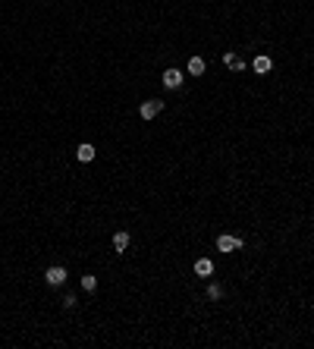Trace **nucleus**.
<instances>
[{
    "label": "nucleus",
    "mask_w": 314,
    "mask_h": 349,
    "mask_svg": "<svg viewBox=\"0 0 314 349\" xmlns=\"http://www.w3.org/2000/svg\"><path fill=\"white\" fill-rule=\"evenodd\" d=\"M129 243H132L129 233H116V236H113V249H116V252H126V249H129Z\"/></svg>",
    "instance_id": "obj_9"
},
{
    "label": "nucleus",
    "mask_w": 314,
    "mask_h": 349,
    "mask_svg": "<svg viewBox=\"0 0 314 349\" xmlns=\"http://www.w3.org/2000/svg\"><path fill=\"white\" fill-rule=\"evenodd\" d=\"M217 249L220 252H239V249H242V239H239V236H220L217 239Z\"/></svg>",
    "instance_id": "obj_2"
},
{
    "label": "nucleus",
    "mask_w": 314,
    "mask_h": 349,
    "mask_svg": "<svg viewBox=\"0 0 314 349\" xmlns=\"http://www.w3.org/2000/svg\"><path fill=\"white\" fill-rule=\"evenodd\" d=\"M195 274H198V277H211V274H214V261L211 258H198L195 261Z\"/></svg>",
    "instance_id": "obj_6"
},
{
    "label": "nucleus",
    "mask_w": 314,
    "mask_h": 349,
    "mask_svg": "<svg viewBox=\"0 0 314 349\" xmlns=\"http://www.w3.org/2000/svg\"><path fill=\"white\" fill-rule=\"evenodd\" d=\"M76 157L82 160V164H88V160H95V145H88V142H82L76 148Z\"/></svg>",
    "instance_id": "obj_5"
},
{
    "label": "nucleus",
    "mask_w": 314,
    "mask_h": 349,
    "mask_svg": "<svg viewBox=\"0 0 314 349\" xmlns=\"http://www.w3.org/2000/svg\"><path fill=\"white\" fill-rule=\"evenodd\" d=\"M164 85L166 88H179V85H182V70H166L164 72Z\"/></svg>",
    "instance_id": "obj_4"
},
{
    "label": "nucleus",
    "mask_w": 314,
    "mask_h": 349,
    "mask_svg": "<svg viewBox=\"0 0 314 349\" xmlns=\"http://www.w3.org/2000/svg\"><path fill=\"white\" fill-rule=\"evenodd\" d=\"M44 280H48V286H63L66 283V267H48Z\"/></svg>",
    "instance_id": "obj_1"
},
{
    "label": "nucleus",
    "mask_w": 314,
    "mask_h": 349,
    "mask_svg": "<svg viewBox=\"0 0 314 349\" xmlns=\"http://www.w3.org/2000/svg\"><path fill=\"white\" fill-rule=\"evenodd\" d=\"M160 110H164V101H145L142 104V117L145 120H154Z\"/></svg>",
    "instance_id": "obj_3"
},
{
    "label": "nucleus",
    "mask_w": 314,
    "mask_h": 349,
    "mask_svg": "<svg viewBox=\"0 0 314 349\" xmlns=\"http://www.w3.org/2000/svg\"><path fill=\"white\" fill-rule=\"evenodd\" d=\"M82 290L85 293H95L98 290V277H91V274H88V277H82Z\"/></svg>",
    "instance_id": "obj_11"
},
{
    "label": "nucleus",
    "mask_w": 314,
    "mask_h": 349,
    "mask_svg": "<svg viewBox=\"0 0 314 349\" xmlns=\"http://www.w3.org/2000/svg\"><path fill=\"white\" fill-rule=\"evenodd\" d=\"M220 296H223V290H220L217 283H211L208 286V299H220Z\"/></svg>",
    "instance_id": "obj_12"
},
{
    "label": "nucleus",
    "mask_w": 314,
    "mask_h": 349,
    "mask_svg": "<svg viewBox=\"0 0 314 349\" xmlns=\"http://www.w3.org/2000/svg\"><path fill=\"white\" fill-rule=\"evenodd\" d=\"M76 302H79V299H76V296H72V293H69V296L63 299V305H66V308H76Z\"/></svg>",
    "instance_id": "obj_13"
},
{
    "label": "nucleus",
    "mask_w": 314,
    "mask_h": 349,
    "mask_svg": "<svg viewBox=\"0 0 314 349\" xmlns=\"http://www.w3.org/2000/svg\"><path fill=\"white\" fill-rule=\"evenodd\" d=\"M223 63L230 66V70H236V72H242V70H245V60H242V57H236V53H223Z\"/></svg>",
    "instance_id": "obj_7"
},
{
    "label": "nucleus",
    "mask_w": 314,
    "mask_h": 349,
    "mask_svg": "<svg viewBox=\"0 0 314 349\" xmlns=\"http://www.w3.org/2000/svg\"><path fill=\"white\" fill-rule=\"evenodd\" d=\"M189 72H192V76H201V72H204V60L201 57H192L189 60Z\"/></svg>",
    "instance_id": "obj_10"
},
{
    "label": "nucleus",
    "mask_w": 314,
    "mask_h": 349,
    "mask_svg": "<svg viewBox=\"0 0 314 349\" xmlns=\"http://www.w3.org/2000/svg\"><path fill=\"white\" fill-rule=\"evenodd\" d=\"M251 66H255V72H258V76H264V72H270V57H264V53H261V57H255V63H251Z\"/></svg>",
    "instance_id": "obj_8"
}]
</instances>
